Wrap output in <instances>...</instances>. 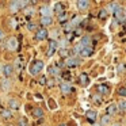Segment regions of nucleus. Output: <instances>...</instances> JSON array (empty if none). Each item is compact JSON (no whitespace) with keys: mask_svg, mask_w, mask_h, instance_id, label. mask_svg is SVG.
<instances>
[{"mask_svg":"<svg viewBox=\"0 0 126 126\" xmlns=\"http://www.w3.org/2000/svg\"><path fill=\"white\" fill-rule=\"evenodd\" d=\"M41 14H42V16H50V8L49 7H42Z\"/></svg>","mask_w":126,"mask_h":126,"instance_id":"obj_22","label":"nucleus"},{"mask_svg":"<svg viewBox=\"0 0 126 126\" xmlns=\"http://www.w3.org/2000/svg\"><path fill=\"white\" fill-rule=\"evenodd\" d=\"M94 126H100V125H94Z\"/></svg>","mask_w":126,"mask_h":126,"instance_id":"obj_40","label":"nucleus"},{"mask_svg":"<svg viewBox=\"0 0 126 126\" xmlns=\"http://www.w3.org/2000/svg\"><path fill=\"white\" fill-rule=\"evenodd\" d=\"M47 35H49V31H47L46 29H39L35 33V38L38 39V41H45V39L47 38Z\"/></svg>","mask_w":126,"mask_h":126,"instance_id":"obj_5","label":"nucleus"},{"mask_svg":"<svg viewBox=\"0 0 126 126\" xmlns=\"http://www.w3.org/2000/svg\"><path fill=\"white\" fill-rule=\"evenodd\" d=\"M60 90H61V92L63 94H69L72 91V87H71V84H69V83H63V84L60 85Z\"/></svg>","mask_w":126,"mask_h":126,"instance_id":"obj_11","label":"nucleus"},{"mask_svg":"<svg viewBox=\"0 0 126 126\" xmlns=\"http://www.w3.org/2000/svg\"><path fill=\"white\" fill-rule=\"evenodd\" d=\"M117 104H110L109 107H107V115H112V114H115V112H117Z\"/></svg>","mask_w":126,"mask_h":126,"instance_id":"obj_18","label":"nucleus"},{"mask_svg":"<svg viewBox=\"0 0 126 126\" xmlns=\"http://www.w3.org/2000/svg\"><path fill=\"white\" fill-rule=\"evenodd\" d=\"M110 122H111V118H110V115H104V117H102V121H100V123L103 126H109L110 125Z\"/></svg>","mask_w":126,"mask_h":126,"instance_id":"obj_19","label":"nucleus"},{"mask_svg":"<svg viewBox=\"0 0 126 126\" xmlns=\"http://www.w3.org/2000/svg\"><path fill=\"white\" fill-rule=\"evenodd\" d=\"M77 23H80V18L79 16L73 18V20H72V25H77Z\"/></svg>","mask_w":126,"mask_h":126,"instance_id":"obj_31","label":"nucleus"},{"mask_svg":"<svg viewBox=\"0 0 126 126\" xmlns=\"http://www.w3.org/2000/svg\"><path fill=\"white\" fill-rule=\"evenodd\" d=\"M0 115L4 117V118H11L12 117V112L11 111H7V110H1V111H0Z\"/></svg>","mask_w":126,"mask_h":126,"instance_id":"obj_25","label":"nucleus"},{"mask_svg":"<svg viewBox=\"0 0 126 126\" xmlns=\"http://www.w3.org/2000/svg\"><path fill=\"white\" fill-rule=\"evenodd\" d=\"M25 14L29 15V16H30V15H33V14H34V8H26Z\"/></svg>","mask_w":126,"mask_h":126,"instance_id":"obj_28","label":"nucleus"},{"mask_svg":"<svg viewBox=\"0 0 126 126\" xmlns=\"http://www.w3.org/2000/svg\"><path fill=\"white\" fill-rule=\"evenodd\" d=\"M98 92L102 94V95H107L110 92V90L106 84H100V85H98Z\"/></svg>","mask_w":126,"mask_h":126,"instance_id":"obj_13","label":"nucleus"},{"mask_svg":"<svg viewBox=\"0 0 126 126\" xmlns=\"http://www.w3.org/2000/svg\"><path fill=\"white\" fill-rule=\"evenodd\" d=\"M106 15H107V11H106V10H102L100 14H99V16H100V18H106Z\"/></svg>","mask_w":126,"mask_h":126,"instance_id":"obj_32","label":"nucleus"},{"mask_svg":"<svg viewBox=\"0 0 126 126\" xmlns=\"http://www.w3.org/2000/svg\"><path fill=\"white\" fill-rule=\"evenodd\" d=\"M92 99H94V102H95V103H98V104H99V103H100V102H102V100H100V98H99V96H98V98H96V96H94Z\"/></svg>","mask_w":126,"mask_h":126,"instance_id":"obj_34","label":"nucleus"},{"mask_svg":"<svg viewBox=\"0 0 126 126\" xmlns=\"http://www.w3.org/2000/svg\"><path fill=\"white\" fill-rule=\"evenodd\" d=\"M3 38H4V31L0 30V39H3Z\"/></svg>","mask_w":126,"mask_h":126,"instance_id":"obj_37","label":"nucleus"},{"mask_svg":"<svg viewBox=\"0 0 126 126\" xmlns=\"http://www.w3.org/2000/svg\"><path fill=\"white\" fill-rule=\"evenodd\" d=\"M53 10H54V12L57 15H61L63 12H65V11H64V6L61 3H56L54 4V8H53Z\"/></svg>","mask_w":126,"mask_h":126,"instance_id":"obj_17","label":"nucleus"},{"mask_svg":"<svg viewBox=\"0 0 126 126\" xmlns=\"http://www.w3.org/2000/svg\"><path fill=\"white\" fill-rule=\"evenodd\" d=\"M88 6H90V1H88V0H79V1H77L79 10H87Z\"/></svg>","mask_w":126,"mask_h":126,"instance_id":"obj_12","label":"nucleus"},{"mask_svg":"<svg viewBox=\"0 0 126 126\" xmlns=\"http://www.w3.org/2000/svg\"><path fill=\"white\" fill-rule=\"evenodd\" d=\"M80 56H83V57H91L92 56V47H83L81 46V49H80V53H79Z\"/></svg>","mask_w":126,"mask_h":126,"instance_id":"obj_9","label":"nucleus"},{"mask_svg":"<svg viewBox=\"0 0 126 126\" xmlns=\"http://www.w3.org/2000/svg\"><path fill=\"white\" fill-rule=\"evenodd\" d=\"M6 46H7V49H8V50H15L18 47V39L15 38V37H11V38L7 41Z\"/></svg>","mask_w":126,"mask_h":126,"instance_id":"obj_7","label":"nucleus"},{"mask_svg":"<svg viewBox=\"0 0 126 126\" xmlns=\"http://www.w3.org/2000/svg\"><path fill=\"white\" fill-rule=\"evenodd\" d=\"M27 4H29V1H12V3H10V11L12 14H15L19 10H22L23 7H26Z\"/></svg>","mask_w":126,"mask_h":126,"instance_id":"obj_3","label":"nucleus"},{"mask_svg":"<svg viewBox=\"0 0 126 126\" xmlns=\"http://www.w3.org/2000/svg\"><path fill=\"white\" fill-rule=\"evenodd\" d=\"M60 54H61V56H63V57H64V56H66V54H68V52H66L65 49H63V50H61V53H60Z\"/></svg>","mask_w":126,"mask_h":126,"instance_id":"obj_35","label":"nucleus"},{"mask_svg":"<svg viewBox=\"0 0 126 126\" xmlns=\"http://www.w3.org/2000/svg\"><path fill=\"white\" fill-rule=\"evenodd\" d=\"M58 20H60V22H64V20H66V14H65V12H63L61 15H58Z\"/></svg>","mask_w":126,"mask_h":126,"instance_id":"obj_27","label":"nucleus"},{"mask_svg":"<svg viewBox=\"0 0 126 126\" xmlns=\"http://www.w3.org/2000/svg\"><path fill=\"white\" fill-rule=\"evenodd\" d=\"M3 88H4V90H8V88H10V81H8V80H4V81H3Z\"/></svg>","mask_w":126,"mask_h":126,"instance_id":"obj_30","label":"nucleus"},{"mask_svg":"<svg viewBox=\"0 0 126 126\" xmlns=\"http://www.w3.org/2000/svg\"><path fill=\"white\" fill-rule=\"evenodd\" d=\"M118 95L126 98V87H121L119 90H118Z\"/></svg>","mask_w":126,"mask_h":126,"instance_id":"obj_26","label":"nucleus"},{"mask_svg":"<svg viewBox=\"0 0 126 126\" xmlns=\"http://www.w3.org/2000/svg\"><path fill=\"white\" fill-rule=\"evenodd\" d=\"M80 64V60L77 57H68L65 60V65L66 66H77Z\"/></svg>","mask_w":126,"mask_h":126,"instance_id":"obj_8","label":"nucleus"},{"mask_svg":"<svg viewBox=\"0 0 126 126\" xmlns=\"http://www.w3.org/2000/svg\"><path fill=\"white\" fill-rule=\"evenodd\" d=\"M44 66H45L44 61H41V60L34 61V63L30 65V68H29V71H30V75H33V76H37V75H38L39 72H42Z\"/></svg>","mask_w":126,"mask_h":126,"instance_id":"obj_1","label":"nucleus"},{"mask_svg":"<svg viewBox=\"0 0 126 126\" xmlns=\"http://www.w3.org/2000/svg\"><path fill=\"white\" fill-rule=\"evenodd\" d=\"M112 14H114L115 19L118 20V22H125L126 20V12H125V8H122L121 6H117L114 8V11H112Z\"/></svg>","mask_w":126,"mask_h":126,"instance_id":"obj_2","label":"nucleus"},{"mask_svg":"<svg viewBox=\"0 0 126 126\" xmlns=\"http://www.w3.org/2000/svg\"><path fill=\"white\" fill-rule=\"evenodd\" d=\"M80 83H81V85H87L88 84V76H87V73H81V75H80Z\"/></svg>","mask_w":126,"mask_h":126,"instance_id":"obj_20","label":"nucleus"},{"mask_svg":"<svg viewBox=\"0 0 126 126\" xmlns=\"http://www.w3.org/2000/svg\"><path fill=\"white\" fill-rule=\"evenodd\" d=\"M111 126H121V125H119V123H112Z\"/></svg>","mask_w":126,"mask_h":126,"instance_id":"obj_38","label":"nucleus"},{"mask_svg":"<svg viewBox=\"0 0 126 126\" xmlns=\"http://www.w3.org/2000/svg\"><path fill=\"white\" fill-rule=\"evenodd\" d=\"M61 42H63L61 46H66V45H68V41H66V39H64V41H61Z\"/></svg>","mask_w":126,"mask_h":126,"instance_id":"obj_36","label":"nucleus"},{"mask_svg":"<svg viewBox=\"0 0 126 126\" xmlns=\"http://www.w3.org/2000/svg\"><path fill=\"white\" fill-rule=\"evenodd\" d=\"M14 72V66L11 64H3V69H1V73L4 75L6 77H10Z\"/></svg>","mask_w":126,"mask_h":126,"instance_id":"obj_6","label":"nucleus"},{"mask_svg":"<svg viewBox=\"0 0 126 126\" xmlns=\"http://www.w3.org/2000/svg\"><path fill=\"white\" fill-rule=\"evenodd\" d=\"M85 117H87L88 121H91V122H95L96 118H98V112L94 111V110H88V111L85 112Z\"/></svg>","mask_w":126,"mask_h":126,"instance_id":"obj_10","label":"nucleus"},{"mask_svg":"<svg viewBox=\"0 0 126 126\" xmlns=\"http://www.w3.org/2000/svg\"><path fill=\"white\" fill-rule=\"evenodd\" d=\"M57 46H58L57 39H53V41H50V44H49V49H47V53H46L47 57H52V56L54 54L56 50H57Z\"/></svg>","mask_w":126,"mask_h":126,"instance_id":"obj_4","label":"nucleus"},{"mask_svg":"<svg viewBox=\"0 0 126 126\" xmlns=\"http://www.w3.org/2000/svg\"><path fill=\"white\" fill-rule=\"evenodd\" d=\"M33 117L42 118V117H44V110H42L41 107H35V109L33 110Z\"/></svg>","mask_w":126,"mask_h":126,"instance_id":"obj_16","label":"nucleus"},{"mask_svg":"<svg viewBox=\"0 0 126 126\" xmlns=\"http://www.w3.org/2000/svg\"><path fill=\"white\" fill-rule=\"evenodd\" d=\"M58 126H66V125H65V123H61V125H58Z\"/></svg>","mask_w":126,"mask_h":126,"instance_id":"obj_39","label":"nucleus"},{"mask_svg":"<svg viewBox=\"0 0 126 126\" xmlns=\"http://www.w3.org/2000/svg\"><path fill=\"white\" fill-rule=\"evenodd\" d=\"M80 45H81L83 47H90V45H91V38L90 37H87V35H84L81 38V41H80Z\"/></svg>","mask_w":126,"mask_h":126,"instance_id":"obj_14","label":"nucleus"},{"mask_svg":"<svg viewBox=\"0 0 126 126\" xmlns=\"http://www.w3.org/2000/svg\"><path fill=\"white\" fill-rule=\"evenodd\" d=\"M8 106L11 107V109H18V107H19V103H18L15 99H10V100H8Z\"/></svg>","mask_w":126,"mask_h":126,"instance_id":"obj_23","label":"nucleus"},{"mask_svg":"<svg viewBox=\"0 0 126 126\" xmlns=\"http://www.w3.org/2000/svg\"><path fill=\"white\" fill-rule=\"evenodd\" d=\"M47 72H49V75H53V76H56V75H58V68H57V66H49Z\"/></svg>","mask_w":126,"mask_h":126,"instance_id":"obj_24","label":"nucleus"},{"mask_svg":"<svg viewBox=\"0 0 126 126\" xmlns=\"http://www.w3.org/2000/svg\"><path fill=\"white\" fill-rule=\"evenodd\" d=\"M53 23L52 16H42L41 18V25L42 26H50Z\"/></svg>","mask_w":126,"mask_h":126,"instance_id":"obj_15","label":"nucleus"},{"mask_svg":"<svg viewBox=\"0 0 126 126\" xmlns=\"http://www.w3.org/2000/svg\"><path fill=\"white\" fill-rule=\"evenodd\" d=\"M18 126H27V122H26V119H19V122H18Z\"/></svg>","mask_w":126,"mask_h":126,"instance_id":"obj_29","label":"nucleus"},{"mask_svg":"<svg viewBox=\"0 0 126 126\" xmlns=\"http://www.w3.org/2000/svg\"><path fill=\"white\" fill-rule=\"evenodd\" d=\"M27 27H29V30H34V29H35V25H34V23H29Z\"/></svg>","mask_w":126,"mask_h":126,"instance_id":"obj_33","label":"nucleus"},{"mask_svg":"<svg viewBox=\"0 0 126 126\" xmlns=\"http://www.w3.org/2000/svg\"><path fill=\"white\" fill-rule=\"evenodd\" d=\"M117 109L122 110V111H126V100H119L117 103Z\"/></svg>","mask_w":126,"mask_h":126,"instance_id":"obj_21","label":"nucleus"}]
</instances>
